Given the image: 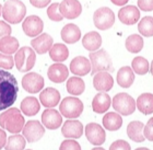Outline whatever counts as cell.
I'll use <instances>...</instances> for the list:
<instances>
[{"label": "cell", "instance_id": "cell-16", "mask_svg": "<svg viewBox=\"0 0 153 150\" xmlns=\"http://www.w3.org/2000/svg\"><path fill=\"white\" fill-rule=\"evenodd\" d=\"M47 76L49 80L53 82L61 83L68 79L69 70H68V67L66 65L61 64V63H56L48 68Z\"/></svg>", "mask_w": 153, "mask_h": 150}, {"label": "cell", "instance_id": "cell-24", "mask_svg": "<svg viewBox=\"0 0 153 150\" xmlns=\"http://www.w3.org/2000/svg\"><path fill=\"white\" fill-rule=\"evenodd\" d=\"M143 123L139 121H134L129 123L127 126V135L131 140L136 143H142L144 141L146 137L143 135Z\"/></svg>", "mask_w": 153, "mask_h": 150}, {"label": "cell", "instance_id": "cell-11", "mask_svg": "<svg viewBox=\"0 0 153 150\" xmlns=\"http://www.w3.org/2000/svg\"><path fill=\"white\" fill-rule=\"evenodd\" d=\"M22 29L23 32L25 33V35L30 36V37H35L42 33L44 29V23L41 18H38L37 16H30L24 20Z\"/></svg>", "mask_w": 153, "mask_h": 150}, {"label": "cell", "instance_id": "cell-42", "mask_svg": "<svg viewBox=\"0 0 153 150\" xmlns=\"http://www.w3.org/2000/svg\"><path fill=\"white\" fill-rule=\"evenodd\" d=\"M11 26L6 23L4 21H0V40L4 36H8L11 34Z\"/></svg>", "mask_w": 153, "mask_h": 150}, {"label": "cell", "instance_id": "cell-40", "mask_svg": "<svg viewBox=\"0 0 153 150\" xmlns=\"http://www.w3.org/2000/svg\"><path fill=\"white\" fill-rule=\"evenodd\" d=\"M60 149L65 150V149H74V150H80L81 149V146H80L76 140H64L60 145Z\"/></svg>", "mask_w": 153, "mask_h": 150}, {"label": "cell", "instance_id": "cell-9", "mask_svg": "<svg viewBox=\"0 0 153 150\" xmlns=\"http://www.w3.org/2000/svg\"><path fill=\"white\" fill-rule=\"evenodd\" d=\"M22 133L29 143H36L44 136L45 128L38 121H29L24 125Z\"/></svg>", "mask_w": 153, "mask_h": 150}, {"label": "cell", "instance_id": "cell-44", "mask_svg": "<svg viewBox=\"0 0 153 150\" xmlns=\"http://www.w3.org/2000/svg\"><path fill=\"white\" fill-rule=\"evenodd\" d=\"M30 2L36 8H44L51 3V0H30Z\"/></svg>", "mask_w": 153, "mask_h": 150}, {"label": "cell", "instance_id": "cell-39", "mask_svg": "<svg viewBox=\"0 0 153 150\" xmlns=\"http://www.w3.org/2000/svg\"><path fill=\"white\" fill-rule=\"evenodd\" d=\"M143 135L148 140L153 141V117L148 121L147 125L143 127Z\"/></svg>", "mask_w": 153, "mask_h": 150}, {"label": "cell", "instance_id": "cell-5", "mask_svg": "<svg viewBox=\"0 0 153 150\" xmlns=\"http://www.w3.org/2000/svg\"><path fill=\"white\" fill-rule=\"evenodd\" d=\"M36 60V53L34 49L29 46H23L16 53V57H14V61H16V66L18 68V70L21 72H26L30 71L34 67Z\"/></svg>", "mask_w": 153, "mask_h": 150}, {"label": "cell", "instance_id": "cell-32", "mask_svg": "<svg viewBox=\"0 0 153 150\" xmlns=\"http://www.w3.org/2000/svg\"><path fill=\"white\" fill-rule=\"evenodd\" d=\"M66 88H67L68 93H70L71 96H80L84 92L85 84H84V81L81 78L72 77V78L68 79Z\"/></svg>", "mask_w": 153, "mask_h": 150}, {"label": "cell", "instance_id": "cell-19", "mask_svg": "<svg viewBox=\"0 0 153 150\" xmlns=\"http://www.w3.org/2000/svg\"><path fill=\"white\" fill-rule=\"evenodd\" d=\"M39 101H41L42 105L45 107H55L59 104L60 101V93L58 90H56L55 88H46L41 92L39 94Z\"/></svg>", "mask_w": 153, "mask_h": 150}, {"label": "cell", "instance_id": "cell-4", "mask_svg": "<svg viewBox=\"0 0 153 150\" xmlns=\"http://www.w3.org/2000/svg\"><path fill=\"white\" fill-rule=\"evenodd\" d=\"M90 61H91V74L93 76L102 71H107V72L114 71L112 58L105 49H100L90 53Z\"/></svg>", "mask_w": 153, "mask_h": 150}, {"label": "cell", "instance_id": "cell-1", "mask_svg": "<svg viewBox=\"0 0 153 150\" xmlns=\"http://www.w3.org/2000/svg\"><path fill=\"white\" fill-rule=\"evenodd\" d=\"M19 87L16 77L6 69L0 68V111L14 104L18 98Z\"/></svg>", "mask_w": 153, "mask_h": 150}, {"label": "cell", "instance_id": "cell-38", "mask_svg": "<svg viewBox=\"0 0 153 150\" xmlns=\"http://www.w3.org/2000/svg\"><path fill=\"white\" fill-rule=\"evenodd\" d=\"M14 66V58L11 55L0 54V68L1 69H11Z\"/></svg>", "mask_w": 153, "mask_h": 150}, {"label": "cell", "instance_id": "cell-6", "mask_svg": "<svg viewBox=\"0 0 153 150\" xmlns=\"http://www.w3.org/2000/svg\"><path fill=\"white\" fill-rule=\"evenodd\" d=\"M113 107L120 115H131L136 111V101L128 93H118L113 98Z\"/></svg>", "mask_w": 153, "mask_h": 150}, {"label": "cell", "instance_id": "cell-45", "mask_svg": "<svg viewBox=\"0 0 153 150\" xmlns=\"http://www.w3.org/2000/svg\"><path fill=\"white\" fill-rule=\"evenodd\" d=\"M7 144V134L6 131H3L0 128V149H2L3 147H6Z\"/></svg>", "mask_w": 153, "mask_h": 150}, {"label": "cell", "instance_id": "cell-14", "mask_svg": "<svg viewBox=\"0 0 153 150\" xmlns=\"http://www.w3.org/2000/svg\"><path fill=\"white\" fill-rule=\"evenodd\" d=\"M118 19L126 25H134L140 19V11L134 6H126L118 12Z\"/></svg>", "mask_w": 153, "mask_h": 150}, {"label": "cell", "instance_id": "cell-35", "mask_svg": "<svg viewBox=\"0 0 153 150\" xmlns=\"http://www.w3.org/2000/svg\"><path fill=\"white\" fill-rule=\"evenodd\" d=\"M26 146V139L24 136L22 135H13V136H10L8 138V141L6 144V149L12 150V149H16V150H21L24 149Z\"/></svg>", "mask_w": 153, "mask_h": 150}, {"label": "cell", "instance_id": "cell-23", "mask_svg": "<svg viewBox=\"0 0 153 150\" xmlns=\"http://www.w3.org/2000/svg\"><path fill=\"white\" fill-rule=\"evenodd\" d=\"M61 38L67 44H74L81 38V31L74 23L67 24L61 30Z\"/></svg>", "mask_w": 153, "mask_h": 150}, {"label": "cell", "instance_id": "cell-15", "mask_svg": "<svg viewBox=\"0 0 153 150\" xmlns=\"http://www.w3.org/2000/svg\"><path fill=\"white\" fill-rule=\"evenodd\" d=\"M93 86L100 92H107L112 90L114 86V79L112 75L107 71H102L94 75L93 78Z\"/></svg>", "mask_w": 153, "mask_h": 150}, {"label": "cell", "instance_id": "cell-21", "mask_svg": "<svg viewBox=\"0 0 153 150\" xmlns=\"http://www.w3.org/2000/svg\"><path fill=\"white\" fill-rule=\"evenodd\" d=\"M70 70L76 76H85L91 72V61L84 56H76L70 63Z\"/></svg>", "mask_w": 153, "mask_h": 150}, {"label": "cell", "instance_id": "cell-3", "mask_svg": "<svg viewBox=\"0 0 153 150\" xmlns=\"http://www.w3.org/2000/svg\"><path fill=\"white\" fill-rule=\"evenodd\" d=\"M26 7L20 0H7L2 7V16L7 22L16 24L24 19Z\"/></svg>", "mask_w": 153, "mask_h": 150}, {"label": "cell", "instance_id": "cell-46", "mask_svg": "<svg viewBox=\"0 0 153 150\" xmlns=\"http://www.w3.org/2000/svg\"><path fill=\"white\" fill-rule=\"evenodd\" d=\"M111 1H112L114 4H116V6H125L129 0H111Z\"/></svg>", "mask_w": 153, "mask_h": 150}, {"label": "cell", "instance_id": "cell-20", "mask_svg": "<svg viewBox=\"0 0 153 150\" xmlns=\"http://www.w3.org/2000/svg\"><path fill=\"white\" fill-rule=\"evenodd\" d=\"M61 133L64 135V137L76 139V138H80L83 135V125L79 121L68 119L62 125Z\"/></svg>", "mask_w": 153, "mask_h": 150}, {"label": "cell", "instance_id": "cell-22", "mask_svg": "<svg viewBox=\"0 0 153 150\" xmlns=\"http://www.w3.org/2000/svg\"><path fill=\"white\" fill-rule=\"evenodd\" d=\"M112 99L107 93L100 92L97 93L92 101V109L96 114H103L107 112V110L111 107Z\"/></svg>", "mask_w": 153, "mask_h": 150}, {"label": "cell", "instance_id": "cell-33", "mask_svg": "<svg viewBox=\"0 0 153 150\" xmlns=\"http://www.w3.org/2000/svg\"><path fill=\"white\" fill-rule=\"evenodd\" d=\"M126 48L129 53L137 54L143 48V38L138 34H132L126 38Z\"/></svg>", "mask_w": 153, "mask_h": 150}, {"label": "cell", "instance_id": "cell-41", "mask_svg": "<svg viewBox=\"0 0 153 150\" xmlns=\"http://www.w3.org/2000/svg\"><path fill=\"white\" fill-rule=\"evenodd\" d=\"M138 8L142 11H152L153 10V0H137Z\"/></svg>", "mask_w": 153, "mask_h": 150}, {"label": "cell", "instance_id": "cell-43", "mask_svg": "<svg viewBox=\"0 0 153 150\" xmlns=\"http://www.w3.org/2000/svg\"><path fill=\"white\" fill-rule=\"evenodd\" d=\"M130 145L125 140H116L111 145L109 149H130Z\"/></svg>", "mask_w": 153, "mask_h": 150}, {"label": "cell", "instance_id": "cell-36", "mask_svg": "<svg viewBox=\"0 0 153 150\" xmlns=\"http://www.w3.org/2000/svg\"><path fill=\"white\" fill-rule=\"evenodd\" d=\"M131 67H132V70L137 75L143 76V75H146L149 71V63H148V60L144 57L138 56V57L132 59Z\"/></svg>", "mask_w": 153, "mask_h": 150}, {"label": "cell", "instance_id": "cell-30", "mask_svg": "<svg viewBox=\"0 0 153 150\" xmlns=\"http://www.w3.org/2000/svg\"><path fill=\"white\" fill-rule=\"evenodd\" d=\"M19 41L13 36H4L0 40V51L7 55H12L18 51Z\"/></svg>", "mask_w": 153, "mask_h": 150}, {"label": "cell", "instance_id": "cell-27", "mask_svg": "<svg viewBox=\"0 0 153 150\" xmlns=\"http://www.w3.org/2000/svg\"><path fill=\"white\" fill-rule=\"evenodd\" d=\"M136 107H138V110L144 115L152 114L153 94H151V93H142L140 96H138L137 101H136Z\"/></svg>", "mask_w": 153, "mask_h": 150}, {"label": "cell", "instance_id": "cell-8", "mask_svg": "<svg viewBox=\"0 0 153 150\" xmlns=\"http://www.w3.org/2000/svg\"><path fill=\"white\" fill-rule=\"evenodd\" d=\"M93 22L94 25L99 30L105 31V30L111 29L115 23V14L107 7L100 8L93 14Z\"/></svg>", "mask_w": 153, "mask_h": 150}, {"label": "cell", "instance_id": "cell-26", "mask_svg": "<svg viewBox=\"0 0 153 150\" xmlns=\"http://www.w3.org/2000/svg\"><path fill=\"white\" fill-rule=\"evenodd\" d=\"M82 45L89 51H95L102 45V37L99 33L94 31L86 33L82 38Z\"/></svg>", "mask_w": 153, "mask_h": 150}, {"label": "cell", "instance_id": "cell-48", "mask_svg": "<svg viewBox=\"0 0 153 150\" xmlns=\"http://www.w3.org/2000/svg\"><path fill=\"white\" fill-rule=\"evenodd\" d=\"M1 14H2V6L0 4V16H1Z\"/></svg>", "mask_w": 153, "mask_h": 150}, {"label": "cell", "instance_id": "cell-18", "mask_svg": "<svg viewBox=\"0 0 153 150\" xmlns=\"http://www.w3.org/2000/svg\"><path fill=\"white\" fill-rule=\"evenodd\" d=\"M42 123L48 129H57L62 124V117L58 111L53 107L45 110L42 114Z\"/></svg>", "mask_w": 153, "mask_h": 150}, {"label": "cell", "instance_id": "cell-10", "mask_svg": "<svg viewBox=\"0 0 153 150\" xmlns=\"http://www.w3.org/2000/svg\"><path fill=\"white\" fill-rule=\"evenodd\" d=\"M86 139L94 146H101L105 143L106 134L104 128L96 123H89L85 126Z\"/></svg>", "mask_w": 153, "mask_h": 150}, {"label": "cell", "instance_id": "cell-17", "mask_svg": "<svg viewBox=\"0 0 153 150\" xmlns=\"http://www.w3.org/2000/svg\"><path fill=\"white\" fill-rule=\"evenodd\" d=\"M31 45L37 54L43 55L51 51V48L54 45V40L47 33H42L41 35H38L37 37L33 38L31 41Z\"/></svg>", "mask_w": 153, "mask_h": 150}, {"label": "cell", "instance_id": "cell-29", "mask_svg": "<svg viewBox=\"0 0 153 150\" xmlns=\"http://www.w3.org/2000/svg\"><path fill=\"white\" fill-rule=\"evenodd\" d=\"M103 126L107 131H118L123 126V118L120 114L114 112H109L104 115L103 117Z\"/></svg>", "mask_w": 153, "mask_h": 150}, {"label": "cell", "instance_id": "cell-37", "mask_svg": "<svg viewBox=\"0 0 153 150\" xmlns=\"http://www.w3.org/2000/svg\"><path fill=\"white\" fill-rule=\"evenodd\" d=\"M47 16L51 21H55V22H60V21H62L64 16H62V14L60 12V4L57 2L51 3L47 9Z\"/></svg>", "mask_w": 153, "mask_h": 150}, {"label": "cell", "instance_id": "cell-12", "mask_svg": "<svg viewBox=\"0 0 153 150\" xmlns=\"http://www.w3.org/2000/svg\"><path fill=\"white\" fill-rule=\"evenodd\" d=\"M22 87L29 93H37L44 87V78L36 72H29L22 78Z\"/></svg>", "mask_w": 153, "mask_h": 150}, {"label": "cell", "instance_id": "cell-28", "mask_svg": "<svg viewBox=\"0 0 153 150\" xmlns=\"http://www.w3.org/2000/svg\"><path fill=\"white\" fill-rule=\"evenodd\" d=\"M39 102L34 96H26L21 102V111L26 116H34L39 112Z\"/></svg>", "mask_w": 153, "mask_h": 150}, {"label": "cell", "instance_id": "cell-34", "mask_svg": "<svg viewBox=\"0 0 153 150\" xmlns=\"http://www.w3.org/2000/svg\"><path fill=\"white\" fill-rule=\"evenodd\" d=\"M138 31L146 37L153 36V16H144L138 24Z\"/></svg>", "mask_w": 153, "mask_h": 150}, {"label": "cell", "instance_id": "cell-13", "mask_svg": "<svg viewBox=\"0 0 153 150\" xmlns=\"http://www.w3.org/2000/svg\"><path fill=\"white\" fill-rule=\"evenodd\" d=\"M60 12L66 19H76L82 12V6L78 0H62Z\"/></svg>", "mask_w": 153, "mask_h": 150}, {"label": "cell", "instance_id": "cell-2", "mask_svg": "<svg viewBox=\"0 0 153 150\" xmlns=\"http://www.w3.org/2000/svg\"><path fill=\"white\" fill-rule=\"evenodd\" d=\"M24 116L16 107L8 109L0 115V126L11 134H19L24 127Z\"/></svg>", "mask_w": 153, "mask_h": 150}, {"label": "cell", "instance_id": "cell-47", "mask_svg": "<svg viewBox=\"0 0 153 150\" xmlns=\"http://www.w3.org/2000/svg\"><path fill=\"white\" fill-rule=\"evenodd\" d=\"M150 71H151V74H152V76H153V60H152V63H151V67H150Z\"/></svg>", "mask_w": 153, "mask_h": 150}, {"label": "cell", "instance_id": "cell-31", "mask_svg": "<svg viewBox=\"0 0 153 150\" xmlns=\"http://www.w3.org/2000/svg\"><path fill=\"white\" fill-rule=\"evenodd\" d=\"M49 56L56 63H62L69 57V51L65 44H54L49 51Z\"/></svg>", "mask_w": 153, "mask_h": 150}, {"label": "cell", "instance_id": "cell-25", "mask_svg": "<svg viewBox=\"0 0 153 150\" xmlns=\"http://www.w3.org/2000/svg\"><path fill=\"white\" fill-rule=\"evenodd\" d=\"M117 83L121 88L128 89L129 87L132 86L134 81V72L129 66L121 67L117 72Z\"/></svg>", "mask_w": 153, "mask_h": 150}, {"label": "cell", "instance_id": "cell-7", "mask_svg": "<svg viewBox=\"0 0 153 150\" xmlns=\"http://www.w3.org/2000/svg\"><path fill=\"white\" fill-rule=\"evenodd\" d=\"M59 111L62 116L67 118H76L83 112V103L74 96H68L61 101Z\"/></svg>", "mask_w": 153, "mask_h": 150}]
</instances>
